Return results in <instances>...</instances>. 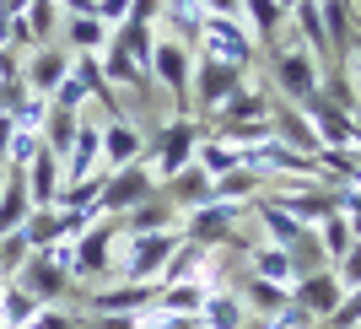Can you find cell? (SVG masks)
I'll use <instances>...</instances> for the list:
<instances>
[{
	"label": "cell",
	"mask_w": 361,
	"mask_h": 329,
	"mask_svg": "<svg viewBox=\"0 0 361 329\" xmlns=\"http://www.w3.org/2000/svg\"><path fill=\"white\" fill-rule=\"evenodd\" d=\"M200 140H205V124H200V119H189V114L167 119L162 130L146 140V167H151V179L167 184L178 167H189V162H195V146H200Z\"/></svg>",
	"instance_id": "cell-1"
},
{
	"label": "cell",
	"mask_w": 361,
	"mask_h": 329,
	"mask_svg": "<svg viewBox=\"0 0 361 329\" xmlns=\"http://www.w3.org/2000/svg\"><path fill=\"white\" fill-rule=\"evenodd\" d=\"M195 49L205 60H221V65H232V71H243V76L259 60V44H254V32H243V16H205Z\"/></svg>",
	"instance_id": "cell-2"
},
{
	"label": "cell",
	"mask_w": 361,
	"mask_h": 329,
	"mask_svg": "<svg viewBox=\"0 0 361 329\" xmlns=\"http://www.w3.org/2000/svg\"><path fill=\"white\" fill-rule=\"evenodd\" d=\"M238 87H243V71H232V65H221V60L195 54V76H189V108H195L200 124L211 119V114H216V108H221Z\"/></svg>",
	"instance_id": "cell-3"
},
{
	"label": "cell",
	"mask_w": 361,
	"mask_h": 329,
	"mask_svg": "<svg viewBox=\"0 0 361 329\" xmlns=\"http://www.w3.org/2000/svg\"><path fill=\"white\" fill-rule=\"evenodd\" d=\"M124 232L119 216H97V222L71 243V281H92V275H108V254H114V238Z\"/></svg>",
	"instance_id": "cell-4"
},
{
	"label": "cell",
	"mask_w": 361,
	"mask_h": 329,
	"mask_svg": "<svg viewBox=\"0 0 361 329\" xmlns=\"http://www.w3.org/2000/svg\"><path fill=\"white\" fill-rule=\"evenodd\" d=\"M189 76H195L189 44H183V38H157V49H151V81H162V87L173 92V108H178V114H189Z\"/></svg>",
	"instance_id": "cell-5"
},
{
	"label": "cell",
	"mask_w": 361,
	"mask_h": 329,
	"mask_svg": "<svg viewBox=\"0 0 361 329\" xmlns=\"http://www.w3.org/2000/svg\"><path fill=\"white\" fill-rule=\"evenodd\" d=\"M130 238V254H124L119 281H162L167 259L178 249V232H124Z\"/></svg>",
	"instance_id": "cell-6"
},
{
	"label": "cell",
	"mask_w": 361,
	"mask_h": 329,
	"mask_svg": "<svg viewBox=\"0 0 361 329\" xmlns=\"http://www.w3.org/2000/svg\"><path fill=\"white\" fill-rule=\"evenodd\" d=\"M151 195H157L151 167L146 162H130V167H119V173H108V179H103L97 210H103V216H130V210H135L140 200H151Z\"/></svg>",
	"instance_id": "cell-7"
},
{
	"label": "cell",
	"mask_w": 361,
	"mask_h": 329,
	"mask_svg": "<svg viewBox=\"0 0 361 329\" xmlns=\"http://www.w3.org/2000/svg\"><path fill=\"white\" fill-rule=\"evenodd\" d=\"M16 286H22V292H32L44 308H54L60 297H71V270L60 265V254H54V249H38V254H27V265L16 270Z\"/></svg>",
	"instance_id": "cell-8"
},
{
	"label": "cell",
	"mask_w": 361,
	"mask_h": 329,
	"mask_svg": "<svg viewBox=\"0 0 361 329\" xmlns=\"http://www.w3.org/2000/svg\"><path fill=\"white\" fill-rule=\"evenodd\" d=\"M157 292H162V281L108 286V292H92L87 297V313L92 318H135V313H146V308H157Z\"/></svg>",
	"instance_id": "cell-9"
},
{
	"label": "cell",
	"mask_w": 361,
	"mask_h": 329,
	"mask_svg": "<svg viewBox=\"0 0 361 329\" xmlns=\"http://www.w3.org/2000/svg\"><path fill=\"white\" fill-rule=\"evenodd\" d=\"M232 227H238V205L211 200V205H200V210H183L178 238L200 243V249H226V243H232Z\"/></svg>",
	"instance_id": "cell-10"
},
{
	"label": "cell",
	"mask_w": 361,
	"mask_h": 329,
	"mask_svg": "<svg viewBox=\"0 0 361 329\" xmlns=\"http://www.w3.org/2000/svg\"><path fill=\"white\" fill-rule=\"evenodd\" d=\"M270 60H275V87L286 92L291 103H307L318 92V60L307 54V44L302 49H275Z\"/></svg>",
	"instance_id": "cell-11"
},
{
	"label": "cell",
	"mask_w": 361,
	"mask_h": 329,
	"mask_svg": "<svg viewBox=\"0 0 361 329\" xmlns=\"http://www.w3.org/2000/svg\"><path fill=\"white\" fill-rule=\"evenodd\" d=\"M291 302H297L302 313H313L318 324L345 302V286H340V275L334 270H313V275H302V281H291Z\"/></svg>",
	"instance_id": "cell-12"
},
{
	"label": "cell",
	"mask_w": 361,
	"mask_h": 329,
	"mask_svg": "<svg viewBox=\"0 0 361 329\" xmlns=\"http://www.w3.org/2000/svg\"><path fill=\"white\" fill-rule=\"evenodd\" d=\"M130 162H146V135L130 119H108L103 124V173H119Z\"/></svg>",
	"instance_id": "cell-13"
},
{
	"label": "cell",
	"mask_w": 361,
	"mask_h": 329,
	"mask_svg": "<svg viewBox=\"0 0 361 329\" xmlns=\"http://www.w3.org/2000/svg\"><path fill=\"white\" fill-rule=\"evenodd\" d=\"M157 189H162V195L178 205V216H183V210H200V205H211V200H216V179H211V173H205L200 162L178 167V173H173L167 184H157Z\"/></svg>",
	"instance_id": "cell-14"
},
{
	"label": "cell",
	"mask_w": 361,
	"mask_h": 329,
	"mask_svg": "<svg viewBox=\"0 0 361 329\" xmlns=\"http://www.w3.org/2000/svg\"><path fill=\"white\" fill-rule=\"evenodd\" d=\"M270 200L286 210V216H297L302 227H318L340 210V189H334V184H313V189H302V195H270Z\"/></svg>",
	"instance_id": "cell-15"
},
{
	"label": "cell",
	"mask_w": 361,
	"mask_h": 329,
	"mask_svg": "<svg viewBox=\"0 0 361 329\" xmlns=\"http://www.w3.org/2000/svg\"><path fill=\"white\" fill-rule=\"evenodd\" d=\"M270 130H275V140L281 146H291V151H302V157H318V135H313V124H307V114H302L297 103H275L270 108Z\"/></svg>",
	"instance_id": "cell-16"
},
{
	"label": "cell",
	"mask_w": 361,
	"mask_h": 329,
	"mask_svg": "<svg viewBox=\"0 0 361 329\" xmlns=\"http://www.w3.org/2000/svg\"><path fill=\"white\" fill-rule=\"evenodd\" d=\"M270 108H275L270 92H259V87H248V81H243V87L232 92L221 108H216L211 119H205V130H226V124H243V119H264Z\"/></svg>",
	"instance_id": "cell-17"
},
{
	"label": "cell",
	"mask_w": 361,
	"mask_h": 329,
	"mask_svg": "<svg viewBox=\"0 0 361 329\" xmlns=\"http://www.w3.org/2000/svg\"><path fill=\"white\" fill-rule=\"evenodd\" d=\"M27 216H32L27 167H6V173H0V238H6V232H16Z\"/></svg>",
	"instance_id": "cell-18"
},
{
	"label": "cell",
	"mask_w": 361,
	"mask_h": 329,
	"mask_svg": "<svg viewBox=\"0 0 361 329\" xmlns=\"http://www.w3.org/2000/svg\"><path fill=\"white\" fill-rule=\"evenodd\" d=\"M60 189H65V162L54 157V151H38V157L27 162V200H32V210L54 205Z\"/></svg>",
	"instance_id": "cell-19"
},
{
	"label": "cell",
	"mask_w": 361,
	"mask_h": 329,
	"mask_svg": "<svg viewBox=\"0 0 361 329\" xmlns=\"http://www.w3.org/2000/svg\"><path fill=\"white\" fill-rule=\"evenodd\" d=\"M27 87L38 92V97H54V87H60L65 76H71V54L65 49H54V44H44V49H32L27 54Z\"/></svg>",
	"instance_id": "cell-20"
},
{
	"label": "cell",
	"mask_w": 361,
	"mask_h": 329,
	"mask_svg": "<svg viewBox=\"0 0 361 329\" xmlns=\"http://www.w3.org/2000/svg\"><path fill=\"white\" fill-rule=\"evenodd\" d=\"M318 16H324V32H329V49H334V65L356 54V16H350V0H318Z\"/></svg>",
	"instance_id": "cell-21"
},
{
	"label": "cell",
	"mask_w": 361,
	"mask_h": 329,
	"mask_svg": "<svg viewBox=\"0 0 361 329\" xmlns=\"http://www.w3.org/2000/svg\"><path fill=\"white\" fill-rule=\"evenodd\" d=\"M97 65H103L108 87H114V81H124V87H135V92H146V87H151V76L135 65V54L124 49V38H119V32H108V44L97 49Z\"/></svg>",
	"instance_id": "cell-22"
},
{
	"label": "cell",
	"mask_w": 361,
	"mask_h": 329,
	"mask_svg": "<svg viewBox=\"0 0 361 329\" xmlns=\"http://www.w3.org/2000/svg\"><path fill=\"white\" fill-rule=\"evenodd\" d=\"M92 173H103V130H97V124H81L71 157H65V184H81V179H92Z\"/></svg>",
	"instance_id": "cell-23"
},
{
	"label": "cell",
	"mask_w": 361,
	"mask_h": 329,
	"mask_svg": "<svg viewBox=\"0 0 361 329\" xmlns=\"http://www.w3.org/2000/svg\"><path fill=\"white\" fill-rule=\"evenodd\" d=\"M119 222H124V232H178L183 216H178V205L157 189L151 200H140V205L130 210V216H119Z\"/></svg>",
	"instance_id": "cell-24"
},
{
	"label": "cell",
	"mask_w": 361,
	"mask_h": 329,
	"mask_svg": "<svg viewBox=\"0 0 361 329\" xmlns=\"http://www.w3.org/2000/svg\"><path fill=\"white\" fill-rule=\"evenodd\" d=\"M243 16H248V28H254V44L259 49H281V22H286V11L275 6V0H243Z\"/></svg>",
	"instance_id": "cell-25"
},
{
	"label": "cell",
	"mask_w": 361,
	"mask_h": 329,
	"mask_svg": "<svg viewBox=\"0 0 361 329\" xmlns=\"http://www.w3.org/2000/svg\"><path fill=\"white\" fill-rule=\"evenodd\" d=\"M75 130H81V114L75 108H60V103H49V119H44V151H54V157H71L75 146Z\"/></svg>",
	"instance_id": "cell-26"
},
{
	"label": "cell",
	"mask_w": 361,
	"mask_h": 329,
	"mask_svg": "<svg viewBox=\"0 0 361 329\" xmlns=\"http://www.w3.org/2000/svg\"><path fill=\"white\" fill-rule=\"evenodd\" d=\"M313 232H318V249H324V259H329V270L340 265V259L350 254V243H356V227H350V216H345V210H334L329 222H318Z\"/></svg>",
	"instance_id": "cell-27"
},
{
	"label": "cell",
	"mask_w": 361,
	"mask_h": 329,
	"mask_svg": "<svg viewBox=\"0 0 361 329\" xmlns=\"http://www.w3.org/2000/svg\"><path fill=\"white\" fill-rule=\"evenodd\" d=\"M243 292H248V308H254L259 318H275V313L291 302V286L264 281V275H243Z\"/></svg>",
	"instance_id": "cell-28"
},
{
	"label": "cell",
	"mask_w": 361,
	"mask_h": 329,
	"mask_svg": "<svg viewBox=\"0 0 361 329\" xmlns=\"http://www.w3.org/2000/svg\"><path fill=\"white\" fill-rule=\"evenodd\" d=\"M205 292H211L205 281H173V286H162V292H157V308H162V313L200 318V302H205Z\"/></svg>",
	"instance_id": "cell-29"
},
{
	"label": "cell",
	"mask_w": 361,
	"mask_h": 329,
	"mask_svg": "<svg viewBox=\"0 0 361 329\" xmlns=\"http://www.w3.org/2000/svg\"><path fill=\"white\" fill-rule=\"evenodd\" d=\"M200 329H243V302L232 292H205L200 302Z\"/></svg>",
	"instance_id": "cell-30"
},
{
	"label": "cell",
	"mask_w": 361,
	"mask_h": 329,
	"mask_svg": "<svg viewBox=\"0 0 361 329\" xmlns=\"http://www.w3.org/2000/svg\"><path fill=\"white\" fill-rule=\"evenodd\" d=\"M254 205H259V222L270 227V243H275V249H291V243H297V238H302V232H307V227H302V222H297V216H286V210L275 205V200H270V195H259V200H254Z\"/></svg>",
	"instance_id": "cell-31"
},
{
	"label": "cell",
	"mask_w": 361,
	"mask_h": 329,
	"mask_svg": "<svg viewBox=\"0 0 361 329\" xmlns=\"http://www.w3.org/2000/svg\"><path fill=\"white\" fill-rule=\"evenodd\" d=\"M65 16L54 0H27V11H22V28H27V44L32 49H44L49 38H54V28H60Z\"/></svg>",
	"instance_id": "cell-32"
},
{
	"label": "cell",
	"mask_w": 361,
	"mask_h": 329,
	"mask_svg": "<svg viewBox=\"0 0 361 329\" xmlns=\"http://www.w3.org/2000/svg\"><path fill=\"white\" fill-rule=\"evenodd\" d=\"M108 44V28L97 16H65V49L71 54H97Z\"/></svg>",
	"instance_id": "cell-33"
},
{
	"label": "cell",
	"mask_w": 361,
	"mask_h": 329,
	"mask_svg": "<svg viewBox=\"0 0 361 329\" xmlns=\"http://www.w3.org/2000/svg\"><path fill=\"white\" fill-rule=\"evenodd\" d=\"M259 189H264V173H254V167H232V173L216 179V200H226V205L259 200Z\"/></svg>",
	"instance_id": "cell-34"
},
{
	"label": "cell",
	"mask_w": 361,
	"mask_h": 329,
	"mask_svg": "<svg viewBox=\"0 0 361 329\" xmlns=\"http://www.w3.org/2000/svg\"><path fill=\"white\" fill-rule=\"evenodd\" d=\"M248 275H264V281H281V286H291V259H286V249H275V243H259V249H248Z\"/></svg>",
	"instance_id": "cell-35"
},
{
	"label": "cell",
	"mask_w": 361,
	"mask_h": 329,
	"mask_svg": "<svg viewBox=\"0 0 361 329\" xmlns=\"http://www.w3.org/2000/svg\"><path fill=\"white\" fill-rule=\"evenodd\" d=\"M356 324H361V286H356V292H345V302L324 318V329H356Z\"/></svg>",
	"instance_id": "cell-36"
},
{
	"label": "cell",
	"mask_w": 361,
	"mask_h": 329,
	"mask_svg": "<svg viewBox=\"0 0 361 329\" xmlns=\"http://www.w3.org/2000/svg\"><path fill=\"white\" fill-rule=\"evenodd\" d=\"M27 329H87V318L65 313V308H38V318H32Z\"/></svg>",
	"instance_id": "cell-37"
},
{
	"label": "cell",
	"mask_w": 361,
	"mask_h": 329,
	"mask_svg": "<svg viewBox=\"0 0 361 329\" xmlns=\"http://www.w3.org/2000/svg\"><path fill=\"white\" fill-rule=\"evenodd\" d=\"M81 97H87V81H81V76H65L60 87H54V97H49V103H60V108H75V114H81Z\"/></svg>",
	"instance_id": "cell-38"
},
{
	"label": "cell",
	"mask_w": 361,
	"mask_h": 329,
	"mask_svg": "<svg viewBox=\"0 0 361 329\" xmlns=\"http://www.w3.org/2000/svg\"><path fill=\"white\" fill-rule=\"evenodd\" d=\"M334 275H340V286H345V292H356V286H361V238L350 243V254L334 265Z\"/></svg>",
	"instance_id": "cell-39"
},
{
	"label": "cell",
	"mask_w": 361,
	"mask_h": 329,
	"mask_svg": "<svg viewBox=\"0 0 361 329\" xmlns=\"http://www.w3.org/2000/svg\"><path fill=\"white\" fill-rule=\"evenodd\" d=\"M162 6H167V0H135L124 22H140V28H157V22H162Z\"/></svg>",
	"instance_id": "cell-40"
},
{
	"label": "cell",
	"mask_w": 361,
	"mask_h": 329,
	"mask_svg": "<svg viewBox=\"0 0 361 329\" xmlns=\"http://www.w3.org/2000/svg\"><path fill=\"white\" fill-rule=\"evenodd\" d=\"M130 6H135V0H97V22H103V28H119L124 16H130Z\"/></svg>",
	"instance_id": "cell-41"
},
{
	"label": "cell",
	"mask_w": 361,
	"mask_h": 329,
	"mask_svg": "<svg viewBox=\"0 0 361 329\" xmlns=\"http://www.w3.org/2000/svg\"><path fill=\"white\" fill-rule=\"evenodd\" d=\"M205 16H243V0H200Z\"/></svg>",
	"instance_id": "cell-42"
},
{
	"label": "cell",
	"mask_w": 361,
	"mask_h": 329,
	"mask_svg": "<svg viewBox=\"0 0 361 329\" xmlns=\"http://www.w3.org/2000/svg\"><path fill=\"white\" fill-rule=\"evenodd\" d=\"M350 87H356V97H361V44H356V54H350Z\"/></svg>",
	"instance_id": "cell-43"
},
{
	"label": "cell",
	"mask_w": 361,
	"mask_h": 329,
	"mask_svg": "<svg viewBox=\"0 0 361 329\" xmlns=\"http://www.w3.org/2000/svg\"><path fill=\"white\" fill-rule=\"evenodd\" d=\"M275 6H281V11H286V16H291V11H297V6H302V0H275Z\"/></svg>",
	"instance_id": "cell-44"
}]
</instances>
